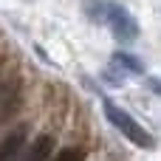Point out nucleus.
<instances>
[{
  "instance_id": "nucleus-1",
  "label": "nucleus",
  "mask_w": 161,
  "mask_h": 161,
  "mask_svg": "<svg viewBox=\"0 0 161 161\" xmlns=\"http://www.w3.org/2000/svg\"><path fill=\"white\" fill-rule=\"evenodd\" d=\"M102 110H105V119H108V122H110V125H113L130 144H136V147H142V150H150V147H153V136H150V133H147L130 113H125L116 102H108V99H105Z\"/></svg>"
},
{
  "instance_id": "nucleus-2",
  "label": "nucleus",
  "mask_w": 161,
  "mask_h": 161,
  "mask_svg": "<svg viewBox=\"0 0 161 161\" xmlns=\"http://www.w3.org/2000/svg\"><path fill=\"white\" fill-rule=\"evenodd\" d=\"M105 17H108V25L113 28V34L119 40H136L139 37V25H136L133 14L125 11L119 3H108L105 6Z\"/></svg>"
},
{
  "instance_id": "nucleus-3",
  "label": "nucleus",
  "mask_w": 161,
  "mask_h": 161,
  "mask_svg": "<svg viewBox=\"0 0 161 161\" xmlns=\"http://www.w3.org/2000/svg\"><path fill=\"white\" fill-rule=\"evenodd\" d=\"M25 142H28V127H25V125L8 130V133L0 139V161H23L25 150H28Z\"/></svg>"
},
{
  "instance_id": "nucleus-4",
  "label": "nucleus",
  "mask_w": 161,
  "mask_h": 161,
  "mask_svg": "<svg viewBox=\"0 0 161 161\" xmlns=\"http://www.w3.org/2000/svg\"><path fill=\"white\" fill-rule=\"evenodd\" d=\"M17 110H20V82L3 79L0 82V125L8 122Z\"/></svg>"
},
{
  "instance_id": "nucleus-5",
  "label": "nucleus",
  "mask_w": 161,
  "mask_h": 161,
  "mask_svg": "<svg viewBox=\"0 0 161 161\" xmlns=\"http://www.w3.org/2000/svg\"><path fill=\"white\" fill-rule=\"evenodd\" d=\"M54 150H57V142H54V136H40L28 150H25V156H23V161H48L51 156H54Z\"/></svg>"
},
{
  "instance_id": "nucleus-6",
  "label": "nucleus",
  "mask_w": 161,
  "mask_h": 161,
  "mask_svg": "<svg viewBox=\"0 0 161 161\" xmlns=\"http://www.w3.org/2000/svg\"><path fill=\"white\" fill-rule=\"evenodd\" d=\"M113 62H116L122 71H130V74H142V71H144L142 59L133 57V54H125V51H116V54H113Z\"/></svg>"
},
{
  "instance_id": "nucleus-7",
  "label": "nucleus",
  "mask_w": 161,
  "mask_h": 161,
  "mask_svg": "<svg viewBox=\"0 0 161 161\" xmlns=\"http://www.w3.org/2000/svg\"><path fill=\"white\" fill-rule=\"evenodd\" d=\"M54 161H85V150L82 147H62V153H57Z\"/></svg>"
}]
</instances>
